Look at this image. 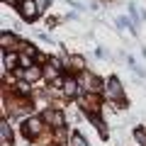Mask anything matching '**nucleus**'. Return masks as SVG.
Masks as SVG:
<instances>
[{"label": "nucleus", "mask_w": 146, "mask_h": 146, "mask_svg": "<svg viewBox=\"0 0 146 146\" xmlns=\"http://www.w3.org/2000/svg\"><path fill=\"white\" fill-rule=\"evenodd\" d=\"M0 44H3V49L12 46V44H15V36H12V34H7V32H3V36H0Z\"/></svg>", "instance_id": "9"}, {"label": "nucleus", "mask_w": 146, "mask_h": 146, "mask_svg": "<svg viewBox=\"0 0 146 146\" xmlns=\"http://www.w3.org/2000/svg\"><path fill=\"white\" fill-rule=\"evenodd\" d=\"M73 146H88V144H85V139L80 134H73Z\"/></svg>", "instance_id": "11"}, {"label": "nucleus", "mask_w": 146, "mask_h": 146, "mask_svg": "<svg viewBox=\"0 0 146 146\" xmlns=\"http://www.w3.org/2000/svg\"><path fill=\"white\" fill-rule=\"evenodd\" d=\"M105 95L112 100H122V85L117 78H110L107 83H105Z\"/></svg>", "instance_id": "2"}, {"label": "nucleus", "mask_w": 146, "mask_h": 146, "mask_svg": "<svg viewBox=\"0 0 146 146\" xmlns=\"http://www.w3.org/2000/svg\"><path fill=\"white\" fill-rule=\"evenodd\" d=\"M20 76L27 80V83H32V80L42 78V68L39 66H29V68H25V71H20Z\"/></svg>", "instance_id": "3"}, {"label": "nucleus", "mask_w": 146, "mask_h": 146, "mask_svg": "<svg viewBox=\"0 0 146 146\" xmlns=\"http://www.w3.org/2000/svg\"><path fill=\"white\" fill-rule=\"evenodd\" d=\"M5 3H12V5H17V3H20V0H5Z\"/></svg>", "instance_id": "13"}, {"label": "nucleus", "mask_w": 146, "mask_h": 146, "mask_svg": "<svg viewBox=\"0 0 146 146\" xmlns=\"http://www.w3.org/2000/svg\"><path fill=\"white\" fill-rule=\"evenodd\" d=\"M76 93H78V83H76V78H66V83H63V95H66V98H73Z\"/></svg>", "instance_id": "5"}, {"label": "nucleus", "mask_w": 146, "mask_h": 146, "mask_svg": "<svg viewBox=\"0 0 146 146\" xmlns=\"http://www.w3.org/2000/svg\"><path fill=\"white\" fill-rule=\"evenodd\" d=\"M49 3H51V0H36V5H39V10H46V7H49Z\"/></svg>", "instance_id": "12"}, {"label": "nucleus", "mask_w": 146, "mask_h": 146, "mask_svg": "<svg viewBox=\"0 0 146 146\" xmlns=\"http://www.w3.org/2000/svg\"><path fill=\"white\" fill-rule=\"evenodd\" d=\"M17 10H20L22 20H27V22H34L36 17L42 15V10H39V5H36V0H20V3H17Z\"/></svg>", "instance_id": "1"}, {"label": "nucleus", "mask_w": 146, "mask_h": 146, "mask_svg": "<svg viewBox=\"0 0 146 146\" xmlns=\"http://www.w3.org/2000/svg\"><path fill=\"white\" fill-rule=\"evenodd\" d=\"M17 61H20L17 54H3V68H15Z\"/></svg>", "instance_id": "7"}, {"label": "nucleus", "mask_w": 146, "mask_h": 146, "mask_svg": "<svg viewBox=\"0 0 146 146\" xmlns=\"http://www.w3.org/2000/svg\"><path fill=\"white\" fill-rule=\"evenodd\" d=\"M0 131H3V141L7 144V139H10V129H7V122H3V127H0Z\"/></svg>", "instance_id": "10"}, {"label": "nucleus", "mask_w": 146, "mask_h": 146, "mask_svg": "<svg viewBox=\"0 0 146 146\" xmlns=\"http://www.w3.org/2000/svg\"><path fill=\"white\" fill-rule=\"evenodd\" d=\"M68 66H71V71H83L85 61H83V56H71L68 58Z\"/></svg>", "instance_id": "6"}, {"label": "nucleus", "mask_w": 146, "mask_h": 146, "mask_svg": "<svg viewBox=\"0 0 146 146\" xmlns=\"http://www.w3.org/2000/svg\"><path fill=\"white\" fill-rule=\"evenodd\" d=\"M46 119L51 122L54 127H63V115L61 112H46Z\"/></svg>", "instance_id": "8"}, {"label": "nucleus", "mask_w": 146, "mask_h": 146, "mask_svg": "<svg viewBox=\"0 0 146 146\" xmlns=\"http://www.w3.org/2000/svg\"><path fill=\"white\" fill-rule=\"evenodd\" d=\"M39 129H42V119H39V117H32V119L25 124V136H32V134H36Z\"/></svg>", "instance_id": "4"}]
</instances>
